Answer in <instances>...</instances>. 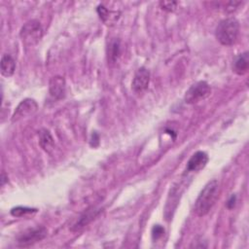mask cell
<instances>
[{
    "instance_id": "obj_1",
    "label": "cell",
    "mask_w": 249,
    "mask_h": 249,
    "mask_svg": "<svg viewBox=\"0 0 249 249\" xmlns=\"http://www.w3.org/2000/svg\"><path fill=\"white\" fill-rule=\"evenodd\" d=\"M219 196L218 181L213 179L209 181L201 190L195 203V212L197 216L206 215L215 204Z\"/></svg>"
},
{
    "instance_id": "obj_2",
    "label": "cell",
    "mask_w": 249,
    "mask_h": 249,
    "mask_svg": "<svg viewBox=\"0 0 249 249\" xmlns=\"http://www.w3.org/2000/svg\"><path fill=\"white\" fill-rule=\"evenodd\" d=\"M239 23L233 18H229L220 21L216 27V38L224 46L232 45L238 36Z\"/></svg>"
},
{
    "instance_id": "obj_3",
    "label": "cell",
    "mask_w": 249,
    "mask_h": 249,
    "mask_svg": "<svg viewBox=\"0 0 249 249\" xmlns=\"http://www.w3.org/2000/svg\"><path fill=\"white\" fill-rule=\"evenodd\" d=\"M19 36L21 41L26 46L36 45L43 36V28L41 23L36 19L28 20L20 29Z\"/></svg>"
},
{
    "instance_id": "obj_4",
    "label": "cell",
    "mask_w": 249,
    "mask_h": 249,
    "mask_svg": "<svg viewBox=\"0 0 249 249\" xmlns=\"http://www.w3.org/2000/svg\"><path fill=\"white\" fill-rule=\"evenodd\" d=\"M210 86L204 81H199L193 84L189 88V89L185 93L184 100L188 104H194L206 98L210 94Z\"/></svg>"
},
{
    "instance_id": "obj_5",
    "label": "cell",
    "mask_w": 249,
    "mask_h": 249,
    "mask_svg": "<svg viewBox=\"0 0 249 249\" xmlns=\"http://www.w3.org/2000/svg\"><path fill=\"white\" fill-rule=\"evenodd\" d=\"M46 235H47V230L44 227L29 229L18 236V243L21 247H27L42 240L43 238L46 237Z\"/></svg>"
},
{
    "instance_id": "obj_6",
    "label": "cell",
    "mask_w": 249,
    "mask_h": 249,
    "mask_svg": "<svg viewBox=\"0 0 249 249\" xmlns=\"http://www.w3.org/2000/svg\"><path fill=\"white\" fill-rule=\"evenodd\" d=\"M38 109V104L34 99L25 98L23 99L16 108L13 116L12 122H18L21 119L33 115Z\"/></svg>"
},
{
    "instance_id": "obj_7",
    "label": "cell",
    "mask_w": 249,
    "mask_h": 249,
    "mask_svg": "<svg viewBox=\"0 0 249 249\" xmlns=\"http://www.w3.org/2000/svg\"><path fill=\"white\" fill-rule=\"evenodd\" d=\"M150 83V72L145 67L139 68L132 80V89L136 93H141L148 89Z\"/></svg>"
},
{
    "instance_id": "obj_8",
    "label": "cell",
    "mask_w": 249,
    "mask_h": 249,
    "mask_svg": "<svg viewBox=\"0 0 249 249\" xmlns=\"http://www.w3.org/2000/svg\"><path fill=\"white\" fill-rule=\"evenodd\" d=\"M49 92L54 99H62L66 93L65 80L61 76H53L49 83Z\"/></svg>"
},
{
    "instance_id": "obj_9",
    "label": "cell",
    "mask_w": 249,
    "mask_h": 249,
    "mask_svg": "<svg viewBox=\"0 0 249 249\" xmlns=\"http://www.w3.org/2000/svg\"><path fill=\"white\" fill-rule=\"evenodd\" d=\"M208 161V156L202 151L195 153L187 162V171H198L202 169Z\"/></svg>"
},
{
    "instance_id": "obj_10",
    "label": "cell",
    "mask_w": 249,
    "mask_h": 249,
    "mask_svg": "<svg viewBox=\"0 0 249 249\" xmlns=\"http://www.w3.org/2000/svg\"><path fill=\"white\" fill-rule=\"evenodd\" d=\"M100 212L99 208H96L94 206H91L89 208H88L78 219V221L76 222V224L74 225L72 231H79L80 229L84 228L85 226H87L89 223H90Z\"/></svg>"
},
{
    "instance_id": "obj_11",
    "label": "cell",
    "mask_w": 249,
    "mask_h": 249,
    "mask_svg": "<svg viewBox=\"0 0 249 249\" xmlns=\"http://www.w3.org/2000/svg\"><path fill=\"white\" fill-rule=\"evenodd\" d=\"M248 67H249V55L247 52L240 53L238 56L235 57L232 64V69L237 75H244L245 73H247Z\"/></svg>"
},
{
    "instance_id": "obj_12",
    "label": "cell",
    "mask_w": 249,
    "mask_h": 249,
    "mask_svg": "<svg viewBox=\"0 0 249 249\" xmlns=\"http://www.w3.org/2000/svg\"><path fill=\"white\" fill-rule=\"evenodd\" d=\"M1 74L5 77H11L16 70V62L10 54H4L0 62Z\"/></svg>"
},
{
    "instance_id": "obj_13",
    "label": "cell",
    "mask_w": 249,
    "mask_h": 249,
    "mask_svg": "<svg viewBox=\"0 0 249 249\" xmlns=\"http://www.w3.org/2000/svg\"><path fill=\"white\" fill-rule=\"evenodd\" d=\"M39 143H40V146L43 148V150L46 151L47 153H51L54 148L53 138L52 134L50 133V131L47 129L40 130Z\"/></svg>"
},
{
    "instance_id": "obj_14",
    "label": "cell",
    "mask_w": 249,
    "mask_h": 249,
    "mask_svg": "<svg viewBox=\"0 0 249 249\" xmlns=\"http://www.w3.org/2000/svg\"><path fill=\"white\" fill-rule=\"evenodd\" d=\"M121 55V42L118 39L111 41L108 46V61L116 62Z\"/></svg>"
},
{
    "instance_id": "obj_15",
    "label": "cell",
    "mask_w": 249,
    "mask_h": 249,
    "mask_svg": "<svg viewBox=\"0 0 249 249\" xmlns=\"http://www.w3.org/2000/svg\"><path fill=\"white\" fill-rule=\"evenodd\" d=\"M97 12H98V15H99L100 18H101L104 22H106L107 24L114 22V21L117 20L118 18H119V13L110 11V10H108L107 8L103 7V6H99V7L97 8Z\"/></svg>"
},
{
    "instance_id": "obj_16",
    "label": "cell",
    "mask_w": 249,
    "mask_h": 249,
    "mask_svg": "<svg viewBox=\"0 0 249 249\" xmlns=\"http://www.w3.org/2000/svg\"><path fill=\"white\" fill-rule=\"evenodd\" d=\"M178 3L176 1H160V6L162 10L167 12H174L177 9Z\"/></svg>"
},
{
    "instance_id": "obj_17",
    "label": "cell",
    "mask_w": 249,
    "mask_h": 249,
    "mask_svg": "<svg viewBox=\"0 0 249 249\" xmlns=\"http://www.w3.org/2000/svg\"><path fill=\"white\" fill-rule=\"evenodd\" d=\"M32 211H36V210L35 209H31V208H26V207H16V208L12 209L11 213L14 216L19 217V216H22V215H24L26 213H31Z\"/></svg>"
},
{
    "instance_id": "obj_18",
    "label": "cell",
    "mask_w": 249,
    "mask_h": 249,
    "mask_svg": "<svg viewBox=\"0 0 249 249\" xmlns=\"http://www.w3.org/2000/svg\"><path fill=\"white\" fill-rule=\"evenodd\" d=\"M163 232H164V230H163V228H162L161 226H160V225L155 226V227L153 228V230H152L153 238H154V239H159L160 237L162 236Z\"/></svg>"
},
{
    "instance_id": "obj_19",
    "label": "cell",
    "mask_w": 249,
    "mask_h": 249,
    "mask_svg": "<svg viewBox=\"0 0 249 249\" xmlns=\"http://www.w3.org/2000/svg\"><path fill=\"white\" fill-rule=\"evenodd\" d=\"M234 203H235V196H231V197L230 198V200L228 201L227 205L229 208H232L234 206Z\"/></svg>"
},
{
    "instance_id": "obj_20",
    "label": "cell",
    "mask_w": 249,
    "mask_h": 249,
    "mask_svg": "<svg viewBox=\"0 0 249 249\" xmlns=\"http://www.w3.org/2000/svg\"><path fill=\"white\" fill-rule=\"evenodd\" d=\"M5 179H6V177H5V173H4V172H2V179H1V184H2V185H4V183H5Z\"/></svg>"
}]
</instances>
